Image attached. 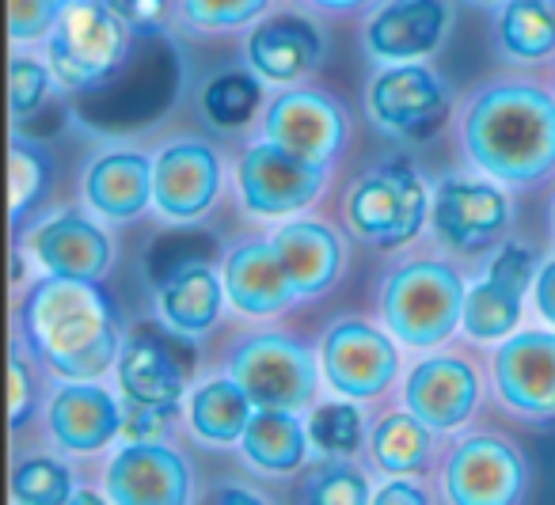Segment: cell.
Returning <instances> with one entry per match:
<instances>
[{"label": "cell", "instance_id": "8fae6325", "mask_svg": "<svg viewBox=\"0 0 555 505\" xmlns=\"http://www.w3.org/2000/svg\"><path fill=\"white\" fill-rule=\"evenodd\" d=\"M262 133H267V141L327 171L347 145V115L332 95L289 88L267 107Z\"/></svg>", "mask_w": 555, "mask_h": 505}, {"label": "cell", "instance_id": "2e32d148", "mask_svg": "<svg viewBox=\"0 0 555 505\" xmlns=\"http://www.w3.org/2000/svg\"><path fill=\"white\" fill-rule=\"evenodd\" d=\"M449 27L446 0H388L365 24L362 47L373 62H423L441 47Z\"/></svg>", "mask_w": 555, "mask_h": 505}, {"label": "cell", "instance_id": "d590c367", "mask_svg": "<svg viewBox=\"0 0 555 505\" xmlns=\"http://www.w3.org/2000/svg\"><path fill=\"white\" fill-rule=\"evenodd\" d=\"M270 0H183V16L202 31H232L262 16Z\"/></svg>", "mask_w": 555, "mask_h": 505}, {"label": "cell", "instance_id": "60d3db41", "mask_svg": "<svg viewBox=\"0 0 555 505\" xmlns=\"http://www.w3.org/2000/svg\"><path fill=\"white\" fill-rule=\"evenodd\" d=\"M115 16L130 27L133 35H149V31H160L168 24V12L171 4L168 0H107Z\"/></svg>", "mask_w": 555, "mask_h": 505}, {"label": "cell", "instance_id": "6da1fadb", "mask_svg": "<svg viewBox=\"0 0 555 505\" xmlns=\"http://www.w3.org/2000/svg\"><path fill=\"white\" fill-rule=\"evenodd\" d=\"M31 353L62 380H100L118 365L122 338L107 293L77 277H39L20 305Z\"/></svg>", "mask_w": 555, "mask_h": 505}, {"label": "cell", "instance_id": "9c48e42d", "mask_svg": "<svg viewBox=\"0 0 555 505\" xmlns=\"http://www.w3.org/2000/svg\"><path fill=\"white\" fill-rule=\"evenodd\" d=\"M388 335L365 320H343L327 331L324 346H320V368H324L335 396L377 399L380 391H388V384L396 380V368H400V353Z\"/></svg>", "mask_w": 555, "mask_h": 505}, {"label": "cell", "instance_id": "f35d334b", "mask_svg": "<svg viewBox=\"0 0 555 505\" xmlns=\"http://www.w3.org/2000/svg\"><path fill=\"white\" fill-rule=\"evenodd\" d=\"M487 277H494L499 285H506V289L514 293H529L532 282H537V259H532L529 247L521 244H502L499 251H494L491 267H487Z\"/></svg>", "mask_w": 555, "mask_h": 505}, {"label": "cell", "instance_id": "b9f144b4", "mask_svg": "<svg viewBox=\"0 0 555 505\" xmlns=\"http://www.w3.org/2000/svg\"><path fill=\"white\" fill-rule=\"evenodd\" d=\"M171 414H176V406L130 403V411L122 418V437H130V441H160L171 426Z\"/></svg>", "mask_w": 555, "mask_h": 505}, {"label": "cell", "instance_id": "f546056e", "mask_svg": "<svg viewBox=\"0 0 555 505\" xmlns=\"http://www.w3.org/2000/svg\"><path fill=\"white\" fill-rule=\"evenodd\" d=\"M521 293L506 289L494 277L483 274V282L472 285L468 297H464V315L461 327L468 338L476 342H499V338H509L517 331V320H521Z\"/></svg>", "mask_w": 555, "mask_h": 505}, {"label": "cell", "instance_id": "5bb4252c", "mask_svg": "<svg viewBox=\"0 0 555 505\" xmlns=\"http://www.w3.org/2000/svg\"><path fill=\"white\" fill-rule=\"evenodd\" d=\"M103 490L118 505H183L191 502V471L164 441H130L107 464Z\"/></svg>", "mask_w": 555, "mask_h": 505}, {"label": "cell", "instance_id": "8d00e7d4", "mask_svg": "<svg viewBox=\"0 0 555 505\" xmlns=\"http://www.w3.org/2000/svg\"><path fill=\"white\" fill-rule=\"evenodd\" d=\"M50 77H54V69H47V65L35 62V57H24V54L12 57L9 103H12V118H16V122L42 107V100H47V92H50Z\"/></svg>", "mask_w": 555, "mask_h": 505}, {"label": "cell", "instance_id": "9a60e30c", "mask_svg": "<svg viewBox=\"0 0 555 505\" xmlns=\"http://www.w3.org/2000/svg\"><path fill=\"white\" fill-rule=\"evenodd\" d=\"M494 388L502 403L529 418L555 414V331L509 335L494 353Z\"/></svg>", "mask_w": 555, "mask_h": 505}, {"label": "cell", "instance_id": "4dcf8cb0", "mask_svg": "<svg viewBox=\"0 0 555 505\" xmlns=\"http://www.w3.org/2000/svg\"><path fill=\"white\" fill-rule=\"evenodd\" d=\"M54 179V164H50L47 148L35 141L12 138L9 145V191H12V221H24L35 206L42 202V194L50 191Z\"/></svg>", "mask_w": 555, "mask_h": 505}, {"label": "cell", "instance_id": "5b68a950", "mask_svg": "<svg viewBox=\"0 0 555 505\" xmlns=\"http://www.w3.org/2000/svg\"><path fill=\"white\" fill-rule=\"evenodd\" d=\"M347 221L373 247H403L426 224V186L408 164H385L354 183Z\"/></svg>", "mask_w": 555, "mask_h": 505}, {"label": "cell", "instance_id": "7bdbcfd3", "mask_svg": "<svg viewBox=\"0 0 555 505\" xmlns=\"http://www.w3.org/2000/svg\"><path fill=\"white\" fill-rule=\"evenodd\" d=\"M532 297H537V312L544 315L547 327H555V259L537 270L532 282Z\"/></svg>", "mask_w": 555, "mask_h": 505}, {"label": "cell", "instance_id": "ba28073f", "mask_svg": "<svg viewBox=\"0 0 555 505\" xmlns=\"http://www.w3.org/2000/svg\"><path fill=\"white\" fill-rule=\"evenodd\" d=\"M509 224V198L487 179L446 176L434 186L430 229L446 247L464 255L487 251L499 244Z\"/></svg>", "mask_w": 555, "mask_h": 505}, {"label": "cell", "instance_id": "f1b7e54d", "mask_svg": "<svg viewBox=\"0 0 555 505\" xmlns=\"http://www.w3.org/2000/svg\"><path fill=\"white\" fill-rule=\"evenodd\" d=\"M499 42L514 62H544L555 50V12L547 0H506Z\"/></svg>", "mask_w": 555, "mask_h": 505}, {"label": "cell", "instance_id": "e575fe53", "mask_svg": "<svg viewBox=\"0 0 555 505\" xmlns=\"http://www.w3.org/2000/svg\"><path fill=\"white\" fill-rule=\"evenodd\" d=\"M301 497L312 505H365L373 502L370 482L362 471H354L350 464H343L339 456L327 459V464L312 467L301 482Z\"/></svg>", "mask_w": 555, "mask_h": 505}, {"label": "cell", "instance_id": "ffe728a7", "mask_svg": "<svg viewBox=\"0 0 555 505\" xmlns=\"http://www.w3.org/2000/svg\"><path fill=\"white\" fill-rule=\"evenodd\" d=\"M224 293H229L232 308L244 315H274L297 297L294 277L278 255L274 239L240 244L224 259Z\"/></svg>", "mask_w": 555, "mask_h": 505}, {"label": "cell", "instance_id": "3957f363", "mask_svg": "<svg viewBox=\"0 0 555 505\" xmlns=\"http://www.w3.org/2000/svg\"><path fill=\"white\" fill-rule=\"evenodd\" d=\"M464 297V277L449 262L415 259L388 274L380 289V315L392 338L415 350H430L461 327Z\"/></svg>", "mask_w": 555, "mask_h": 505}, {"label": "cell", "instance_id": "1f68e13d", "mask_svg": "<svg viewBox=\"0 0 555 505\" xmlns=\"http://www.w3.org/2000/svg\"><path fill=\"white\" fill-rule=\"evenodd\" d=\"M12 497L20 505H65L73 502V475L54 456H27L12 471Z\"/></svg>", "mask_w": 555, "mask_h": 505}, {"label": "cell", "instance_id": "74e56055", "mask_svg": "<svg viewBox=\"0 0 555 505\" xmlns=\"http://www.w3.org/2000/svg\"><path fill=\"white\" fill-rule=\"evenodd\" d=\"M65 0H9V31L16 42H35L54 31Z\"/></svg>", "mask_w": 555, "mask_h": 505}, {"label": "cell", "instance_id": "8992f818", "mask_svg": "<svg viewBox=\"0 0 555 505\" xmlns=\"http://www.w3.org/2000/svg\"><path fill=\"white\" fill-rule=\"evenodd\" d=\"M229 376L255 399V406L305 411L317 399V361L286 335H251L229 358Z\"/></svg>", "mask_w": 555, "mask_h": 505}, {"label": "cell", "instance_id": "44dd1931", "mask_svg": "<svg viewBox=\"0 0 555 505\" xmlns=\"http://www.w3.org/2000/svg\"><path fill=\"white\" fill-rule=\"evenodd\" d=\"M324 57V39L301 16H274L262 20L247 35V65L255 77L270 85H294L305 73H312Z\"/></svg>", "mask_w": 555, "mask_h": 505}, {"label": "cell", "instance_id": "30bf717a", "mask_svg": "<svg viewBox=\"0 0 555 505\" xmlns=\"http://www.w3.org/2000/svg\"><path fill=\"white\" fill-rule=\"evenodd\" d=\"M370 118L392 138H423L449 115V88L430 65L396 62L370 85Z\"/></svg>", "mask_w": 555, "mask_h": 505}, {"label": "cell", "instance_id": "ee69618b", "mask_svg": "<svg viewBox=\"0 0 555 505\" xmlns=\"http://www.w3.org/2000/svg\"><path fill=\"white\" fill-rule=\"evenodd\" d=\"M373 502H377V505H426V494L415 487V482L392 475V479H388L385 487L373 494Z\"/></svg>", "mask_w": 555, "mask_h": 505}, {"label": "cell", "instance_id": "cb8c5ba5", "mask_svg": "<svg viewBox=\"0 0 555 505\" xmlns=\"http://www.w3.org/2000/svg\"><path fill=\"white\" fill-rule=\"evenodd\" d=\"M118 384L122 396L130 403L141 406H179L183 399V380L186 368H179V361L171 358V350L153 335H138L122 346L118 353Z\"/></svg>", "mask_w": 555, "mask_h": 505}, {"label": "cell", "instance_id": "d6a6232c", "mask_svg": "<svg viewBox=\"0 0 555 505\" xmlns=\"http://www.w3.org/2000/svg\"><path fill=\"white\" fill-rule=\"evenodd\" d=\"M259 80L251 73H221L217 80H209L202 92V111L214 126L221 130H236L251 118V111L259 107Z\"/></svg>", "mask_w": 555, "mask_h": 505}, {"label": "cell", "instance_id": "7c38bea8", "mask_svg": "<svg viewBox=\"0 0 555 505\" xmlns=\"http://www.w3.org/2000/svg\"><path fill=\"white\" fill-rule=\"evenodd\" d=\"M525 494V459L509 441L476 433L449 452L446 497L456 505H509Z\"/></svg>", "mask_w": 555, "mask_h": 505}, {"label": "cell", "instance_id": "f6af8a7d", "mask_svg": "<svg viewBox=\"0 0 555 505\" xmlns=\"http://www.w3.org/2000/svg\"><path fill=\"white\" fill-rule=\"evenodd\" d=\"M309 4L327 9V12H350V9H362V4H370V0H309Z\"/></svg>", "mask_w": 555, "mask_h": 505}, {"label": "cell", "instance_id": "277c9868", "mask_svg": "<svg viewBox=\"0 0 555 505\" xmlns=\"http://www.w3.org/2000/svg\"><path fill=\"white\" fill-rule=\"evenodd\" d=\"M130 27L107 0H65L50 31V69L62 88H95L118 73Z\"/></svg>", "mask_w": 555, "mask_h": 505}, {"label": "cell", "instance_id": "d6986e66", "mask_svg": "<svg viewBox=\"0 0 555 505\" xmlns=\"http://www.w3.org/2000/svg\"><path fill=\"white\" fill-rule=\"evenodd\" d=\"M408 411H415L430 429H456L468 422L479 399V380L461 358H426L411 368L403 384Z\"/></svg>", "mask_w": 555, "mask_h": 505}, {"label": "cell", "instance_id": "4fadbf2b", "mask_svg": "<svg viewBox=\"0 0 555 505\" xmlns=\"http://www.w3.org/2000/svg\"><path fill=\"white\" fill-rule=\"evenodd\" d=\"M221 191V160L206 141H171L153 160V209L171 224L206 217Z\"/></svg>", "mask_w": 555, "mask_h": 505}, {"label": "cell", "instance_id": "52a82bcc", "mask_svg": "<svg viewBox=\"0 0 555 505\" xmlns=\"http://www.w3.org/2000/svg\"><path fill=\"white\" fill-rule=\"evenodd\" d=\"M324 168L301 160L274 141H259L244 153L236 168L240 198L255 217H289L320 198L324 191Z\"/></svg>", "mask_w": 555, "mask_h": 505}, {"label": "cell", "instance_id": "e0dca14e", "mask_svg": "<svg viewBox=\"0 0 555 505\" xmlns=\"http://www.w3.org/2000/svg\"><path fill=\"white\" fill-rule=\"evenodd\" d=\"M27 255L42 267V274L100 282L111 270V236L80 213H57L35 224L27 236Z\"/></svg>", "mask_w": 555, "mask_h": 505}, {"label": "cell", "instance_id": "d4e9b609", "mask_svg": "<svg viewBox=\"0 0 555 505\" xmlns=\"http://www.w3.org/2000/svg\"><path fill=\"white\" fill-rule=\"evenodd\" d=\"M224 297V274L206 262H183L160 282V315L179 335H206L221 320Z\"/></svg>", "mask_w": 555, "mask_h": 505}, {"label": "cell", "instance_id": "83f0119b", "mask_svg": "<svg viewBox=\"0 0 555 505\" xmlns=\"http://www.w3.org/2000/svg\"><path fill=\"white\" fill-rule=\"evenodd\" d=\"M373 464L385 475H415L430 464V426L415 411H396L373 426Z\"/></svg>", "mask_w": 555, "mask_h": 505}, {"label": "cell", "instance_id": "836d02e7", "mask_svg": "<svg viewBox=\"0 0 555 505\" xmlns=\"http://www.w3.org/2000/svg\"><path fill=\"white\" fill-rule=\"evenodd\" d=\"M362 411L354 403H320L309 414V441L320 456H354L362 449Z\"/></svg>", "mask_w": 555, "mask_h": 505}, {"label": "cell", "instance_id": "ab89813d", "mask_svg": "<svg viewBox=\"0 0 555 505\" xmlns=\"http://www.w3.org/2000/svg\"><path fill=\"white\" fill-rule=\"evenodd\" d=\"M35 414V380L31 365L24 361V353L12 350V373H9V422L12 429H20Z\"/></svg>", "mask_w": 555, "mask_h": 505}, {"label": "cell", "instance_id": "ac0fdd59", "mask_svg": "<svg viewBox=\"0 0 555 505\" xmlns=\"http://www.w3.org/2000/svg\"><path fill=\"white\" fill-rule=\"evenodd\" d=\"M126 411L95 380H69L50 399V437L65 452H100L122 433Z\"/></svg>", "mask_w": 555, "mask_h": 505}, {"label": "cell", "instance_id": "4316f807", "mask_svg": "<svg viewBox=\"0 0 555 505\" xmlns=\"http://www.w3.org/2000/svg\"><path fill=\"white\" fill-rule=\"evenodd\" d=\"M255 414V399L236 380H209L186 403V422L206 444H236Z\"/></svg>", "mask_w": 555, "mask_h": 505}, {"label": "cell", "instance_id": "bcb514c9", "mask_svg": "<svg viewBox=\"0 0 555 505\" xmlns=\"http://www.w3.org/2000/svg\"><path fill=\"white\" fill-rule=\"evenodd\" d=\"M479 4H502V0H479Z\"/></svg>", "mask_w": 555, "mask_h": 505}, {"label": "cell", "instance_id": "7402d4cb", "mask_svg": "<svg viewBox=\"0 0 555 505\" xmlns=\"http://www.w3.org/2000/svg\"><path fill=\"white\" fill-rule=\"evenodd\" d=\"M85 198L107 221H133L153 206V160L133 148L103 153L85 171Z\"/></svg>", "mask_w": 555, "mask_h": 505}, {"label": "cell", "instance_id": "7dc6e473", "mask_svg": "<svg viewBox=\"0 0 555 505\" xmlns=\"http://www.w3.org/2000/svg\"><path fill=\"white\" fill-rule=\"evenodd\" d=\"M552 232H555V213H552Z\"/></svg>", "mask_w": 555, "mask_h": 505}, {"label": "cell", "instance_id": "7a4b0ae2", "mask_svg": "<svg viewBox=\"0 0 555 505\" xmlns=\"http://www.w3.org/2000/svg\"><path fill=\"white\" fill-rule=\"evenodd\" d=\"M461 141L468 160L494 183H540L555 171V100L525 80L483 88L464 111Z\"/></svg>", "mask_w": 555, "mask_h": 505}, {"label": "cell", "instance_id": "603a6c76", "mask_svg": "<svg viewBox=\"0 0 555 505\" xmlns=\"http://www.w3.org/2000/svg\"><path fill=\"white\" fill-rule=\"evenodd\" d=\"M274 247L294 277L297 297H320L343 274V239L320 221H294L274 232Z\"/></svg>", "mask_w": 555, "mask_h": 505}, {"label": "cell", "instance_id": "484cf974", "mask_svg": "<svg viewBox=\"0 0 555 505\" xmlns=\"http://www.w3.org/2000/svg\"><path fill=\"white\" fill-rule=\"evenodd\" d=\"M244 456L251 467L267 475H294L301 471L305 456H309V426H301L297 411H278V406H255L251 422H247L244 437Z\"/></svg>", "mask_w": 555, "mask_h": 505}]
</instances>
